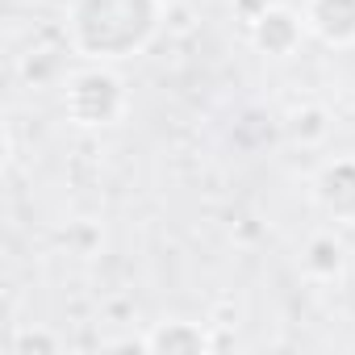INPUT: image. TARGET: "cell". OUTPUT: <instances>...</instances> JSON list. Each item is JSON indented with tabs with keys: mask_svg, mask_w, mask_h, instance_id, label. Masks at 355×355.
Returning a JSON list of instances; mask_svg holds the SVG:
<instances>
[{
	"mask_svg": "<svg viewBox=\"0 0 355 355\" xmlns=\"http://www.w3.org/2000/svg\"><path fill=\"white\" fill-rule=\"evenodd\" d=\"M67 46L88 63H121L150 46L163 0H67Z\"/></svg>",
	"mask_w": 355,
	"mask_h": 355,
	"instance_id": "cell-1",
	"label": "cell"
},
{
	"mask_svg": "<svg viewBox=\"0 0 355 355\" xmlns=\"http://www.w3.org/2000/svg\"><path fill=\"white\" fill-rule=\"evenodd\" d=\"M63 113L80 130H109L130 113L125 80L105 63H84L63 80Z\"/></svg>",
	"mask_w": 355,
	"mask_h": 355,
	"instance_id": "cell-2",
	"label": "cell"
},
{
	"mask_svg": "<svg viewBox=\"0 0 355 355\" xmlns=\"http://www.w3.org/2000/svg\"><path fill=\"white\" fill-rule=\"evenodd\" d=\"M309 197L334 226H355V155L326 159L309 180Z\"/></svg>",
	"mask_w": 355,
	"mask_h": 355,
	"instance_id": "cell-3",
	"label": "cell"
},
{
	"mask_svg": "<svg viewBox=\"0 0 355 355\" xmlns=\"http://www.w3.org/2000/svg\"><path fill=\"white\" fill-rule=\"evenodd\" d=\"M305 13H293L288 5H263L251 21H247V38L259 55L268 59H288L297 55V46L305 42Z\"/></svg>",
	"mask_w": 355,
	"mask_h": 355,
	"instance_id": "cell-4",
	"label": "cell"
},
{
	"mask_svg": "<svg viewBox=\"0 0 355 355\" xmlns=\"http://www.w3.org/2000/svg\"><path fill=\"white\" fill-rule=\"evenodd\" d=\"M146 355H209L218 343L209 338V330L201 322H189V318H163V322H150V330L138 338Z\"/></svg>",
	"mask_w": 355,
	"mask_h": 355,
	"instance_id": "cell-5",
	"label": "cell"
},
{
	"mask_svg": "<svg viewBox=\"0 0 355 355\" xmlns=\"http://www.w3.org/2000/svg\"><path fill=\"white\" fill-rule=\"evenodd\" d=\"M305 30L322 46H355V0H305Z\"/></svg>",
	"mask_w": 355,
	"mask_h": 355,
	"instance_id": "cell-6",
	"label": "cell"
},
{
	"mask_svg": "<svg viewBox=\"0 0 355 355\" xmlns=\"http://www.w3.org/2000/svg\"><path fill=\"white\" fill-rule=\"evenodd\" d=\"M301 268H305L309 280H322V284L326 280H338L347 272V247H343V239L334 230L309 234L305 247H301Z\"/></svg>",
	"mask_w": 355,
	"mask_h": 355,
	"instance_id": "cell-7",
	"label": "cell"
},
{
	"mask_svg": "<svg viewBox=\"0 0 355 355\" xmlns=\"http://www.w3.org/2000/svg\"><path fill=\"white\" fill-rule=\"evenodd\" d=\"M288 138L293 142H301V146H318L326 134H330V113L322 109V105H301L293 117H288Z\"/></svg>",
	"mask_w": 355,
	"mask_h": 355,
	"instance_id": "cell-8",
	"label": "cell"
},
{
	"mask_svg": "<svg viewBox=\"0 0 355 355\" xmlns=\"http://www.w3.org/2000/svg\"><path fill=\"white\" fill-rule=\"evenodd\" d=\"M63 343L51 334V330H34V326H21L17 334H13V343H9V351L13 355H55Z\"/></svg>",
	"mask_w": 355,
	"mask_h": 355,
	"instance_id": "cell-9",
	"label": "cell"
}]
</instances>
